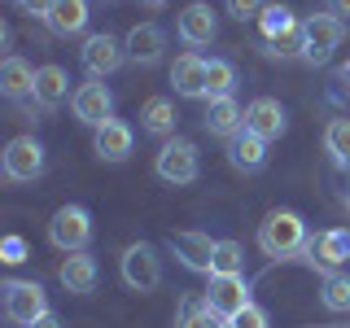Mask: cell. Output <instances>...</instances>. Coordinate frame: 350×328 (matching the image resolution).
I'll return each mask as SVG.
<instances>
[{
	"label": "cell",
	"instance_id": "1",
	"mask_svg": "<svg viewBox=\"0 0 350 328\" xmlns=\"http://www.w3.org/2000/svg\"><path fill=\"white\" fill-rule=\"evenodd\" d=\"M258 249L267 258H289V254H298V249H306V223H302V215L271 210L267 219H262V228H258Z\"/></svg>",
	"mask_w": 350,
	"mask_h": 328
},
{
	"label": "cell",
	"instance_id": "2",
	"mask_svg": "<svg viewBox=\"0 0 350 328\" xmlns=\"http://www.w3.org/2000/svg\"><path fill=\"white\" fill-rule=\"evenodd\" d=\"M118 271H123V284L136 293H149L162 284V258L158 249L145 245V241H136V245L123 249V258H118Z\"/></svg>",
	"mask_w": 350,
	"mask_h": 328
},
{
	"label": "cell",
	"instance_id": "3",
	"mask_svg": "<svg viewBox=\"0 0 350 328\" xmlns=\"http://www.w3.org/2000/svg\"><path fill=\"white\" fill-rule=\"evenodd\" d=\"M153 171H158V180H167V184H193L197 171H202V162H197V145L184 140V136H171L167 145L158 149Z\"/></svg>",
	"mask_w": 350,
	"mask_h": 328
},
{
	"label": "cell",
	"instance_id": "4",
	"mask_svg": "<svg viewBox=\"0 0 350 328\" xmlns=\"http://www.w3.org/2000/svg\"><path fill=\"white\" fill-rule=\"evenodd\" d=\"M49 241L62 254H79L88 241H92V215H88L83 206H62V210L49 219Z\"/></svg>",
	"mask_w": 350,
	"mask_h": 328
},
{
	"label": "cell",
	"instance_id": "5",
	"mask_svg": "<svg viewBox=\"0 0 350 328\" xmlns=\"http://www.w3.org/2000/svg\"><path fill=\"white\" fill-rule=\"evenodd\" d=\"M5 315H9V324L31 328L40 315H49V298H44V289L36 280H9L5 284Z\"/></svg>",
	"mask_w": 350,
	"mask_h": 328
},
{
	"label": "cell",
	"instance_id": "6",
	"mask_svg": "<svg viewBox=\"0 0 350 328\" xmlns=\"http://www.w3.org/2000/svg\"><path fill=\"white\" fill-rule=\"evenodd\" d=\"M0 162H5V175L14 184H27V180H36V175L44 171V145H40L36 136H18V140H9V145H5Z\"/></svg>",
	"mask_w": 350,
	"mask_h": 328
},
{
	"label": "cell",
	"instance_id": "7",
	"mask_svg": "<svg viewBox=\"0 0 350 328\" xmlns=\"http://www.w3.org/2000/svg\"><path fill=\"white\" fill-rule=\"evenodd\" d=\"M79 57H83V70L92 74V79H105V74H114L118 66L127 62V49L109 36V31H101V36H88V44L79 49Z\"/></svg>",
	"mask_w": 350,
	"mask_h": 328
},
{
	"label": "cell",
	"instance_id": "8",
	"mask_svg": "<svg viewBox=\"0 0 350 328\" xmlns=\"http://www.w3.org/2000/svg\"><path fill=\"white\" fill-rule=\"evenodd\" d=\"M302 31H306V62L311 66H324L328 57H333V49L342 44V18H333V14L306 18Z\"/></svg>",
	"mask_w": 350,
	"mask_h": 328
},
{
	"label": "cell",
	"instance_id": "9",
	"mask_svg": "<svg viewBox=\"0 0 350 328\" xmlns=\"http://www.w3.org/2000/svg\"><path fill=\"white\" fill-rule=\"evenodd\" d=\"M202 298L211 302V311L219 320H232V315H241L250 306V284L245 276H211V289Z\"/></svg>",
	"mask_w": 350,
	"mask_h": 328
},
{
	"label": "cell",
	"instance_id": "10",
	"mask_svg": "<svg viewBox=\"0 0 350 328\" xmlns=\"http://www.w3.org/2000/svg\"><path fill=\"white\" fill-rule=\"evenodd\" d=\"M70 109H75L79 123L101 127L105 118H114V96H109L105 83H79V87H75V96H70Z\"/></svg>",
	"mask_w": 350,
	"mask_h": 328
},
{
	"label": "cell",
	"instance_id": "11",
	"mask_svg": "<svg viewBox=\"0 0 350 328\" xmlns=\"http://www.w3.org/2000/svg\"><path fill=\"white\" fill-rule=\"evenodd\" d=\"M171 254L184 262L189 271H206L211 276V262H215V249H219V241H211L206 232H171Z\"/></svg>",
	"mask_w": 350,
	"mask_h": 328
},
{
	"label": "cell",
	"instance_id": "12",
	"mask_svg": "<svg viewBox=\"0 0 350 328\" xmlns=\"http://www.w3.org/2000/svg\"><path fill=\"white\" fill-rule=\"evenodd\" d=\"M131 145H136V131H131L123 118H105V123L96 127V136H92L96 158H105V162H127Z\"/></svg>",
	"mask_w": 350,
	"mask_h": 328
},
{
	"label": "cell",
	"instance_id": "13",
	"mask_svg": "<svg viewBox=\"0 0 350 328\" xmlns=\"http://www.w3.org/2000/svg\"><path fill=\"white\" fill-rule=\"evenodd\" d=\"M123 49H127L131 66H153V62H162V53H167V36H162V27H153V22H140V27L127 31Z\"/></svg>",
	"mask_w": 350,
	"mask_h": 328
},
{
	"label": "cell",
	"instance_id": "14",
	"mask_svg": "<svg viewBox=\"0 0 350 328\" xmlns=\"http://www.w3.org/2000/svg\"><path fill=\"white\" fill-rule=\"evenodd\" d=\"M306 249H311V262H315V267L333 276V271H342L346 262H350V232H346V228H333V232H320V236H315V241H311Z\"/></svg>",
	"mask_w": 350,
	"mask_h": 328
},
{
	"label": "cell",
	"instance_id": "15",
	"mask_svg": "<svg viewBox=\"0 0 350 328\" xmlns=\"http://www.w3.org/2000/svg\"><path fill=\"white\" fill-rule=\"evenodd\" d=\"M245 131H254L262 140H276L284 136V105L276 96H258V101L245 105Z\"/></svg>",
	"mask_w": 350,
	"mask_h": 328
},
{
	"label": "cell",
	"instance_id": "16",
	"mask_svg": "<svg viewBox=\"0 0 350 328\" xmlns=\"http://www.w3.org/2000/svg\"><path fill=\"white\" fill-rule=\"evenodd\" d=\"M206 131L211 136H224V140H232V136H241L245 131V109L237 105V96H219V101H211L206 105Z\"/></svg>",
	"mask_w": 350,
	"mask_h": 328
},
{
	"label": "cell",
	"instance_id": "17",
	"mask_svg": "<svg viewBox=\"0 0 350 328\" xmlns=\"http://www.w3.org/2000/svg\"><path fill=\"white\" fill-rule=\"evenodd\" d=\"M171 83L180 96H206V57H197V53H180V57L171 62Z\"/></svg>",
	"mask_w": 350,
	"mask_h": 328
},
{
	"label": "cell",
	"instance_id": "18",
	"mask_svg": "<svg viewBox=\"0 0 350 328\" xmlns=\"http://www.w3.org/2000/svg\"><path fill=\"white\" fill-rule=\"evenodd\" d=\"M57 280H62V289H70V293H92L96 289V258L88 254V249L66 254L62 267H57Z\"/></svg>",
	"mask_w": 350,
	"mask_h": 328
},
{
	"label": "cell",
	"instance_id": "19",
	"mask_svg": "<svg viewBox=\"0 0 350 328\" xmlns=\"http://www.w3.org/2000/svg\"><path fill=\"white\" fill-rule=\"evenodd\" d=\"M228 162H232L237 171H262L267 167V140L254 136V131H241V136L228 140Z\"/></svg>",
	"mask_w": 350,
	"mask_h": 328
},
{
	"label": "cell",
	"instance_id": "20",
	"mask_svg": "<svg viewBox=\"0 0 350 328\" xmlns=\"http://www.w3.org/2000/svg\"><path fill=\"white\" fill-rule=\"evenodd\" d=\"M0 92H5L9 101L36 96V66L27 57H5V66H0Z\"/></svg>",
	"mask_w": 350,
	"mask_h": 328
},
{
	"label": "cell",
	"instance_id": "21",
	"mask_svg": "<svg viewBox=\"0 0 350 328\" xmlns=\"http://www.w3.org/2000/svg\"><path fill=\"white\" fill-rule=\"evenodd\" d=\"M180 40L184 44H193V49H202V44H211L215 40V9L211 5H189L180 14Z\"/></svg>",
	"mask_w": 350,
	"mask_h": 328
},
{
	"label": "cell",
	"instance_id": "22",
	"mask_svg": "<svg viewBox=\"0 0 350 328\" xmlns=\"http://www.w3.org/2000/svg\"><path fill=\"white\" fill-rule=\"evenodd\" d=\"M175 123H180V114H175L171 96H149V101L140 105V127H145L149 136L171 140V136H175Z\"/></svg>",
	"mask_w": 350,
	"mask_h": 328
},
{
	"label": "cell",
	"instance_id": "23",
	"mask_svg": "<svg viewBox=\"0 0 350 328\" xmlns=\"http://www.w3.org/2000/svg\"><path fill=\"white\" fill-rule=\"evenodd\" d=\"M44 22L53 27V36H79L88 27V0H57Z\"/></svg>",
	"mask_w": 350,
	"mask_h": 328
},
{
	"label": "cell",
	"instance_id": "24",
	"mask_svg": "<svg viewBox=\"0 0 350 328\" xmlns=\"http://www.w3.org/2000/svg\"><path fill=\"white\" fill-rule=\"evenodd\" d=\"M66 96H70V74L62 70V66H40L36 70V101L40 105H62Z\"/></svg>",
	"mask_w": 350,
	"mask_h": 328
},
{
	"label": "cell",
	"instance_id": "25",
	"mask_svg": "<svg viewBox=\"0 0 350 328\" xmlns=\"http://www.w3.org/2000/svg\"><path fill=\"white\" fill-rule=\"evenodd\" d=\"M175 328H224V320L211 311L206 298H184L180 302V315H175Z\"/></svg>",
	"mask_w": 350,
	"mask_h": 328
},
{
	"label": "cell",
	"instance_id": "26",
	"mask_svg": "<svg viewBox=\"0 0 350 328\" xmlns=\"http://www.w3.org/2000/svg\"><path fill=\"white\" fill-rule=\"evenodd\" d=\"M232 87H237L232 62H224V57H211V62H206V96H211V101H219V96H232Z\"/></svg>",
	"mask_w": 350,
	"mask_h": 328
},
{
	"label": "cell",
	"instance_id": "27",
	"mask_svg": "<svg viewBox=\"0 0 350 328\" xmlns=\"http://www.w3.org/2000/svg\"><path fill=\"white\" fill-rule=\"evenodd\" d=\"M241 267H245V249H241V241H219L211 276H241Z\"/></svg>",
	"mask_w": 350,
	"mask_h": 328
},
{
	"label": "cell",
	"instance_id": "28",
	"mask_svg": "<svg viewBox=\"0 0 350 328\" xmlns=\"http://www.w3.org/2000/svg\"><path fill=\"white\" fill-rule=\"evenodd\" d=\"M324 149L333 153L337 167H350V118H333L324 131Z\"/></svg>",
	"mask_w": 350,
	"mask_h": 328
},
{
	"label": "cell",
	"instance_id": "29",
	"mask_svg": "<svg viewBox=\"0 0 350 328\" xmlns=\"http://www.w3.org/2000/svg\"><path fill=\"white\" fill-rule=\"evenodd\" d=\"M271 44V57H306V31H302V22H293L289 31H280L276 40H267Z\"/></svg>",
	"mask_w": 350,
	"mask_h": 328
},
{
	"label": "cell",
	"instance_id": "30",
	"mask_svg": "<svg viewBox=\"0 0 350 328\" xmlns=\"http://www.w3.org/2000/svg\"><path fill=\"white\" fill-rule=\"evenodd\" d=\"M324 306L328 311H350V276L333 271V276L324 280Z\"/></svg>",
	"mask_w": 350,
	"mask_h": 328
},
{
	"label": "cell",
	"instance_id": "31",
	"mask_svg": "<svg viewBox=\"0 0 350 328\" xmlns=\"http://www.w3.org/2000/svg\"><path fill=\"white\" fill-rule=\"evenodd\" d=\"M258 27H262V36H267V40H276L280 31L293 27V14H289L284 5H267V9L258 14Z\"/></svg>",
	"mask_w": 350,
	"mask_h": 328
},
{
	"label": "cell",
	"instance_id": "32",
	"mask_svg": "<svg viewBox=\"0 0 350 328\" xmlns=\"http://www.w3.org/2000/svg\"><path fill=\"white\" fill-rule=\"evenodd\" d=\"M228 324H232V328H267V315H262L258 306L250 302L245 311H241V315H232V320H228Z\"/></svg>",
	"mask_w": 350,
	"mask_h": 328
},
{
	"label": "cell",
	"instance_id": "33",
	"mask_svg": "<svg viewBox=\"0 0 350 328\" xmlns=\"http://www.w3.org/2000/svg\"><path fill=\"white\" fill-rule=\"evenodd\" d=\"M262 9H267L262 0H228V14H232V18H241V22H245V18H258Z\"/></svg>",
	"mask_w": 350,
	"mask_h": 328
},
{
	"label": "cell",
	"instance_id": "34",
	"mask_svg": "<svg viewBox=\"0 0 350 328\" xmlns=\"http://www.w3.org/2000/svg\"><path fill=\"white\" fill-rule=\"evenodd\" d=\"M22 258H27V241H22V236H9L5 241V262H22Z\"/></svg>",
	"mask_w": 350,
	"mask_h": 328
},
{
	"label": "cell",
	"instance_id": "35",
	"mask_svg": "<svg viewBox=\"0 0 350 328\" xmlns=\"http://www.w3.org/2000/svg\"><path fill=\"white\" fill-rule=\"evenodd\" d=\"M53 5H57V0H22V9H27V14H36V18H49Z\"/></svg>",
	"mask_w": 350,
	"mask_h": 328
},
{
	"label": "cell",
	"instance_id": "36",
	"mask_svg": "<svg viewBox=\"0 0 350 328\" xmlns=\"http://www.w3.org/2000/svg\"><path fill=\"white\" fill-rule=\"evenodd\" d=\"M324 5H328L333 18H350V0H324Z\"/></svg>",
	"mask_w": 350,
	"mask_h": 328
},
{
	"label": "cell",
	"instance_id": "37",
	"mask_svg": "<svg viewBox=\"0 0 350 328\" xmlns=\"http://www.w3.org/2000/svg\"><path fill=\"white\" fill-rule=\"evenodd\" d=\"M31 328H62V320H57V315H53V311H49V315H40V320H36V324H31Z\"/></svg>",
	"mask_w": 350,
	"mask_h": 328
},
{
	"label": "cell",
	"instance_id": "38",
	"mask_svg": "<svg viewBox=\"0 0 350 328\" xmlns=\"http://www.w3.org/2000/svg\"><path fill=\"white\" fill-rule=\"evenodd\" d=\"M342 83H346V92H350V62L342 66Z\"/></svg>",
	"mask_w": 350,
	"mask_h": 328
},
{
	"label": "cell",
	"instance_id": "39",
	"mask_svg": "<svg viewBox=\"0 0 350 328\" xmlns=\"http://www.w3.org/2000/svg\"><path fill=\"white\" fill-rule=\"evenodd\" d=\"M145 5H167V0H145Z\"/></svg>",
	"mask_w": 350,
	"mask_h": 328
},
{
	"label": "cell",
	"instance_id": "40",
	"mask_svg": "<svg viewBox=\"0 0 350 328\" xmlns=\"http://www.w3.org/2000/svg\"><path fill=\"white\" fill-rule=\"evenodd\" d=\"M224 328H232V324H228V320H224Z\"/></svg>",
	"mask_w": 350,
	"mask_h": 328
},
{
	"label": "cell",
	"instance_id": "41",
	"mask_svg": "<svg viewBox=\"0 0 350 328\" xmlns=\"http://www.w3.org/2000/svg\"><path fill=\"white\" fill-rule=\"evenodd\" d=\"M18 5H22V0H18Z\"/></svg>",
	"mask_w": 350,
	"mask_h": 328
}]
</instances>
